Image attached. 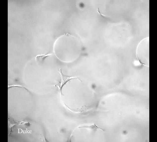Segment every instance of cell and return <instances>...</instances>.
Returning a JSON list of instances; mask_svg holds the SVG:
<instances>
[{
  "label": "cell",
  "mask_w": 157,
  "mask_h": 142,
  "mask_svg": "<svg viewBox=\"0 0 157 142\" xmlns=\"http://www.w3.org/2000/svg\"><path fill=\"white\" fill-rule=\"evenodd\" d=\"M137 55L140 62L143 65H149V43L143 41L139 44L137 50Z\"/></svg>",
  "instance_id": "1"
},
{
  "label": "cell",
  "mask_w": 157,
  "mask_h": 142,
  "mask_svg": "<svg viewBox=\"0 0 157 142\" xmlns=\"http://www.w3.org/2000/svg\"><path fill=\"white\" fill-rule=\"evenodd\" d=\"M60 74L61 77V80L59 82V84L60 88L61 89L62 88L63 86L67 82L69 81L70 80L72 79H79L78 78L76 77H69L68 76H65L63 75L61 70L60 71Z\"/></svg>",
  "instance_id": "2"
},
{
  "label": "cell",
  "mask_w": 157,
  "mask_h": 142,
  "mask_svg": "<svg viewBox=\"0 0 157 142\" xmlns=\"http://www.w3.org/2000/svg\"><path fill=\"white\" fill-rule=\"evenodd\" d=\"M51 54H46L38 55L36 56L35 59L38 61H43L46 58L51 55Z\"/></svg>",
  "instance_id": "3"
}]
</instances>
